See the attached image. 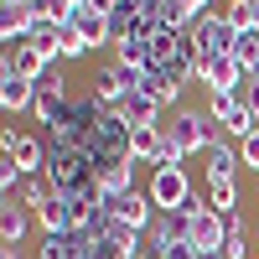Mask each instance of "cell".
Masks as SVG:
<instances>
[{
    "label": "cell",
    "instance_id": "20",
    "mask_svg": "<svg viewBox=\"0 0 259 259\" xmlns=\"http://www.w3.org/2000/svg\"><path fill=\"white\" fill-rule=\"evenodd\" d=\"M130 187H140V182H135V161H119V166H109V171L99 177V192H104V197L130 192Z\"/></svg>",
    "mask_w": 259,
    "mask_h": 259
},
{
    "label": "cell",
    "instance_id": "23",
    "mask_svg": "<svg viewBox=\"0 0 259 259\" xmlns=\"http://www.w3.org/2000/svg\"><path fill=\"white\" fill-rule=\"evenodd\" d=\"M202 109H207L212 119H218V124H223V119H228L233 109H239V94H207V104H202Z\"/></svg>",
    "mask_w": 259,
    "mask_h": 259
},
{
    "label": "cell",
    "instance_id": "15",
    "mask_svg": "<svg viewBox=\"0 0 259 259\" xmlns=\"http://www.w3.org/2000/svg\"><path fill=\"white\" fill-rule=\"evenodd\" d=\"M31 223H36L31 212L21 207L16 197H6V207H0V244H6V249H21V239H26Z\"/></svg>",
    "mask_w": 259,
    "mask_h": 259
},
{
    "label": "cell",
    "instance_id": "4",
    "mask_svg": "<svg viewBox=\"0 0 259 259\" xmlns=\"http://www.w3.org/2000/svg\"><path fill=\"white\" fill-rule=\"evenodd\" d=\"M150 202H156V212H177L187 197H192V177H187V166H150Z\"/></svg>",
    "mask_w": 259,
    "mask_h": 259
},
{
    "label": "cell",
    "instance_id": "30",
    "mask_svg": "<svg viewBox=\"0 0 259 259\" xmlns=\"http://www.w3.org/2000/svg\"><path fill=\"white\" fill-rule=\"evenodd\" d=\"M0 259H21V249H0Z\"/></svg>",
    "mask_w": 259,
    "mask_h": 259
},
{
    "label": "cell",
    "instance_id": "13",
    "mask_svg": "<svg viewBox=\"0 0 259 259\" xmlns=\"http://www.w3.org/2000/svg\"><path fill=\"white\" fill-rule=\"evenodd\" d=\"M161 150H166V130L161 124L130 130V161H135V166H161Z\"/></svg>",
    "mask_w": 259,
    "mask_h": 259
},
{
    "label": "cell",
    "instance_id": "2",
    "mask_svg": "<svg viewBox=\"0 0 259 259\" xmlns=\"http://www.w3.org/2000/svg\"><path fill=\"white\" fill-rule=\"evenodd\" d=\"M41 177H47V187L57 192V197H78V192L99 187V166L83 156V150L47 140V171H41Z\"/></svg>",
    "mask_w": 259,
    "mask_h": 259
},
{
    "label": "cell",
    "instance_id": "11",
    "mask_svg": "<svg viewBox=\"0 0 259 259\" xmlns=\"http://www.w3.org/2000/svg\"><path fill=\"white\" fill-rule=\"evenodd\" d=\"M223 239H228V223H223V212H212V207H202L197 218L187 223V244L192 249H223Z\"/></svg>",
    "mask_w": 259,
    "mask_h": 259
},
{
    "label": "cell",
    "instance_id": "14",
    "mask_svg": "<svg viewBox=\"0 0 259 259\" xmlns=\"http://www.w3.org/2000/svg\"><path fill=\"white\" fill-rule=\"evenodd\" d=\"M0 62H6V68H16V73L26 78V83H36V78L47 73V68H57V62H52L47 52H41V47H31V41H26V47H11V52L0 57Z\"/></svg>",
    "mask_w": 259,
    "mask_h": 259
},
{
    "label": "cell",
    "instance_id": "26",
    "mask_svg": "<svg viewBox=\"0 0 259 259\" xmlns=\"http://www.w3.org/2000/svg\"><path fill=\"white\" fill-rule=\"evenodd\" d=\"M239 99H244L249 109L259 114V78H244V89H239Z\"/></svg>",
    "mask_w": 259,
    "mask_h": 259
},
{
    "label": "cell",
    "instance_id": "22",
    "mask_svg": "<svg viewBox=\"0 0 259 259\" xmlns=\"http://www.w3.org/2000/svg\"><path fill=\"white\" fill-rule=\"evenodd\" d=\"M254 130H259V114H254V109H249V104L239 99V109H233V114L223 119V135H233V140H249V135H254Z\"/></svg>",
    "mask_w": 259,
    "mask_h": 259
},
{
    "label": "cell",
    "instance_id": "29",
    "mask_svg": "<svg viewBox=\"0 0 259 259\" xmlns=\"http://www.w3.org/2000/svg\"><path fill=\"white\" fill-rule=\"evenodd\" d=\"M197 259H223V249H197Z\"/></svg>",
    "mask_w": 259,
    "mask_h": 259
},
{
    "label": "cell",
    "instance_id": "21",
    "mask_svg": "<svg viewBox=\"0 0 259 259\" xmlns=\"http://www.w3.org/2000/svg\"><path fill=\"white\" fill-rule=\"evenodd\" d=\"M36 228H41V233H73V228H68V197H52L47 207H41V212H36Z\"/></svg>",
    "mask_w": 259,
    "mask_h": 259
},
{
    "label": "cell",
    "instance_id": "8",
    "mask_svg": "<svg viewBox=\"0 0 259 259\" xmlns=\"http://www.w3.org/2000/svg\"><path fill=\"white\" fill-rule=\"evenodd\" d=\"M0 145H6V156L26 171V177H41V171H47V140L11 130V119H6V130H0Z\"/></svg>",
    "mask_w": 259,
    "mask_h": 259
},
{
    "label": "cell",
    "instance_id": "19",
    "mask_svg": "<svg viewBox=\"0 0 259 259\" xmlns=\"http://www.w3.org/2000/svg\"><path fill=\"white\" fill-rule=\"evenodd\" d=\"M52 197H57V192L47 187V177H26V187H21V192H16V202H21V207H26V212H31V218H36V212H41V207H47Z\"/></svg>",
    "mask_w": 259,
    "mask_h": 259
},
{
    "label": "cell",
    "instance_id": "31",
    "mask_svg": "<svg viewBox=\"0 0 259 259\" xmlns=\"http://www.w3.org/2000/svg\"><path fill=\"white\" fill-rule=\"evenodd\" d=\"M254 259H259V249H254Z\"/></svg>",
    "mask_w": 259,
    "mask_h": 259
},
{
    "label": "cell",
    "instance_id": "10",
    "mask_svg": "<svg viewBox=\"0 0 259 259\" xmlns=\"http://www.w3.org/2000/svg\"><path fill=\"white\" fill-rule=\"evenodd\" d=\"M31 104H36V83H26L16 68L0 62V109H6V119L21 114V109H31Z\"/></svg>",
    "mask_w": 259,
    "mask_h": 259
},
{
    "label": "cell",
    "instance_id": "6",
    "mask_svg": "<svg viewBox=\"0 0 259 259\" xmlns=\"http://www.w3.org/2000/svg\"><path fill=\"white\" fill-rule=\"evenodd\" d=\"M104 197V192H99ZM104 207H109V218H119V223H130V228H150L156 223V202H150V192L145 187H130V192H114V197H104Z\"/></svg>",
    "mask_w": 259,
    "mask_h": 259
},
{
    "label": "cell",
    "instance_id": "25",
    "mask_svg": "<svg viewBox=\"0 0 259 259\" xmlns=\"http://www.w3.org/2000/svg\"><path fill=\"white\" fill-rule=\"evenodd\" d=\"M239 161H244L249 171H259V130H254L249 140H239Z\"/></svg>",
    "mask_w": 259,
    "mask_h": 259
},
{
    "label": "cell",
    "instance_id": "18",
    "mask_svg": "<svg viewBox=\"0 0 259 259\" xmlns=\"http://www.w3.org/2000/svg\"><path fill=\"white\" fill-rule=\"evenodd\" d=\"M207 207L212 212H239V202H244V192H239V182H207Z\"/></svg>",
    "mask_w": 259,
    "mask_h": 259
},
{
    "label": "cell",
    "instance_id": "3",
    "mask_svg": "<svg viewBox=\"0 0 259 259\" xmlns=\"http://www.w3.org/2000/svg\"><path fill=\"white\" fill-rule=\"evenodd\" d=\"M192 47H197V68L212 57H233V47H239V26H233L228 16L218 11H207L197 26H192Z\"/></svg>",
    "mask_w": 259,
    "mask_h": 259
},
{
    "label": "cell",
    "instance_id": "17",
    "mask_svg": "<svg viewBox=\"0 0 259 259\" xmlns=\"http://www.w3.org/2000/svg\"><path fill=\"white\" fill-rule=\"evenodd\" d=\"M239 166H244V161H239V150H233V145L218 140V145L207 150V182H239Z\"/></svg>",
    "mask_w": 259,
    "mask_h": 259
},
{
    "label": "cell",
    "instance_id": "9",
    "mask_svg": "<svg viewBox=\"0 0 259 259\" xmlns=\"http://www.w3.org/2000/svg\"><path fill=\"white\" fill-rule=\"evenodd\" d=\"M89 94L104 104V109H119V104L130 99V83H124V73H119V62H99L94 78H89Z\"/></svg>",
    "mask_w": 259,
    "mask_h": 259
},
{
    "label": "cell",
    "instance_id": "32",
    "mask_svg": "<svg viewBox=\"0 0 259 259\" xmlns=\"http://www.w3.org/2000/svg\"><path fill=\"white\" fill-rule=\"evenodd\" d=\"M135 259H140V254H135Z\"/></svg>",
    "mask_w": 259,
    "mask_h": 259
},
{
    "label": "cell",
    "instance_id": "16",
    "mask_svg": "<svg viewBox=\"0 0 259 259\" xmlns=\"http://www.w3.org/2000/svg\"><path fill=\"white\" fill-rule=\"evenodd\" d=\"M114 114H119V119H124L130 130H140V124H166V119H161L166 109H161V104H156V99H150V94H130V99L119 104V109H114Z\"/></svg>",
    "mask_w": 259,
    "mask_h": 259
},
{
    "label": "cell",
    "instance_id": "5",
    "mask_svg": "<svg viewBox=\"0 0 259 259\" xmlns=\"http://www.w3.org/2000/svg\"><path fill=\"white\" fill-rule=\"evenodd\" d=\"M68 99H73V89H68V73H62V62H57V68H47V73L36 78V104H31V119L52 130V119L62 114V104H68Z\"/></svg>",
    "mask_w": 259,
    "mask_h": 259
},
{
    "label": "cell",
    "instance_id": "1",
    "mask_svg": "<svg viewBox=\"0 0 259 259\" xmlns=\"http://www.w3.org/2000/svg\"><path fill=\"white\" fill-rule=\"evenodd\" d=\"M166 150H161V166H182L187 156H192V150H212V145H218V119H212L207 109H192V104H182V109L177 114H171L166 124Z\"/></svg>",
    "mask_w": 259,
    "mask_h": 259
},
{
    "label": "cell",
    "instance_id": "27",
    "mask_svg": "<svg viewBox=\"0 0 259 259\" xmlns=\"http://www.w3.org/2000/svg\"><path fill=\"white\" fill-rule=\"evenodd\" d=\"M177 6H182V11L192 16V21H202V16L212 11V0H177Z\"/></svg>",
    "mask_w": 259,
    "mask_h": 259
},
{
    "label": "cell",
    "instance_id": "24",
    "mask_svg": "<svg viewBox=\"0 0 259 259\" xmlns=\"http://www.w3.org/2000/svg\"><path fill=\"white\" fill-rule=\"evenodd\" d=\"M94 47H89V41H83L73 26H68V41H62V62H78V57H89Z\"/></svg>",
    "mask_w": 259,
    "mask_h": 259
},
{
    "label": "cell",
    "instance_id": "12",
    "mask_svg": "<svg viewBox=\"0 0 259 259\" xmlns=\"http://www.w3.org/2000/svg\"><path fill=\"white\" fill-rule=\"evenodd\" d=\"M68 26H73V31H78L83 41H89L94 52H99V47H114V36H109V16H104L99 6H78Z\"/></svg>",
    "mask_w": 259,
    "mask_h": 259
},
{
    "label": "cell",
    "instance_id": "28",
    "mask_svg": "<svg viewBox=\"0 0 259 259\" xmlns=\"http://www.w3.org/2000/svg\"><path fill=\"white\" fill-rule=\"evenodd\" d=\"M0 11H31V0H0Z\"/></svg>",
    "mask_w": 259,
    "mask_h": 259
},
{
    "label": "cell",
    "instance_id": "7",
    "mask_svg": "<svg viewBox=\"0 0 259 259\" xmlns=\"http://www.w3.org/2000/svg\"><path fill=\"white\" fill-rule=\"evenodd\" d=\"M182 239H187V223L177 218V212H156V223L140 233V249H135V254H140V259H166Z\"/></svg>",
    "mask_w": 259,
    "mask_h": 259
}]
</instances>
